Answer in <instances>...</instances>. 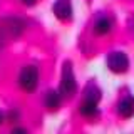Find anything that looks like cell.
<instances>
[{
  "mask_svg": "<svg viewBox=\"0 0 134 134\" xmlns=\"http://www.w3.org/2000/svg\"><path fill=\"white\" fill-rule=\"evenodd\" d=\"M37 81H39V70L35 65H27L22 69L19 75V84L25 92H32L37 87Z\"/></svg>",
  "mask_w": 134,
  "mask_h": 134,
  "instance_id": "2",
  "label": "cell"
},
{
  "mask_svg": "<svg viewBox=\"0 0 134 134\" xmlns=\"http://www.w3.org/2000/svg\"><path fill=\"white\" fill-rule=\"evenodd\" d=\"M84 99H87V100H94V102H99V99H100V92L97 87H94V86H89L86 89V96H84Z\"/></svg>",
  "mask_w": 134,
  "mask_h": 134,
  "instance_id": "9",
  "label": "cell"
},
{
  "mask_svg": "<svg viewBox=\"0 0 134 134\" xmlns=\"http://www.w3.org/2000/svg\"><path fill=\"white\" fill-rule=\"evenodd\" d=\"M77 91V84L74 79V72H72V65L70 62H65L64 69H62V81H60V94L64 97H72Z\"/></svg>",
  "mask_w": 134,
  "mask_h": 134,
  "instance_id": "1",
  "label": "cell"
},
{
  "mask_svg": "<svg viewBox=\"0 0 134 134\" xmlns=\"http://www.w3.org/2000/svg\"><path fill=\"white\" fill-rule=\"evenodd\" d=\"M54 14L62 22L70 20L72 19V3H70V0H57L54 3Z\"/></svg>",
  "mask_w": 134,
  "mask_h": 134,
  "instance_id": "4",
  "label": "cell"
},
{
  "mask_svg": "<svg viewBox=\"0 0 134 134\" xmlns=\"http://www.w3.org/2000/svg\"><path fill=\"white\" fill-rule=\"evenodd\" d=\"M119 114L122 117H131L134 116V97H126L119 104Z\"/></svg>",
  "mask_w": 134,
  "mask_h": 134,
  "instance_id": "5",
  "label": "cell"
},
{
  "mask_svg": "<svg viewBox=\"0 0 134 134\" xmlns=\"http://www.w3.org/2000/svg\"><path fill=\"white\" fill-rule=\"evenodd\" d=\"M111 25H112L111 20L106 19V17H102V19H99L97 22H96L94 30H96V34H99V35H106V34L111 32Z\"/></svg>",
  "mask_w": 134,
  "mask_h": 134,
  "instance_id": "8",
  "label": "cell"
},
{
  "mask_svg": "<svg viewBox=\"0 0 134 134\" xmlns=\"http://www.w3.org/2000/svg\"><path fill=\"white\" fill-rule=\"evenodd\" d=\"M20 2L24 3V5H27V7H30V5H34V3L37 2V0H20Z\"/></svg>",
  "mask_w": 134,
  "mask_h": 134,
  "instance_id": "10",
  "label": "cell"
},
{
  "mask_svg": "<svg viewBox=\"0 0 134 134\" xmlns=\"http://www.w3.org/2000/svg\"><path fill=\"white\" fill-rule=\"evenodd\" d=\"M2 122H3V114L0 112V124H2Z\"/></svg>",
  "mask_w": 134,
  "mask_h": 134,
  "instance_id": "11",
  "label": "cell"
},
{
  "mask_svg": "<svg viewBox=\"0 0 134 134\" xmlns=\"http://www.w3.org/2000/svg\"><path fill=\"white\" fill-rule=\"evenodd\" d=\"M107 67L116 74H122L127 70L129 60L126 57V54H122V52H111L107 55Z\"/></svg>",
  "mask_w": 134,
  "mask_h": 134,
  "instance_id": "3",
  "label": "cell"
},
{
  "mask_svg": "<svg viewBox=\"0 0 134 134\" xmlns=\"http://www.w3.org/2000/svg\"><path fill=\"white\" fill-rule=\"evenodd\" d=\"M45 106L50 111H57L59 106H60V94L57 91H49L47 96H45Z\"/></svg>",
  "mask_w": 134,
  "mask_h": 134,
  "instance_id": "6",
  "label": "cell"
},
{
  "mask_svg": "<svg viewBox=\"0 0 134 134\" xmlns=\"http://www.w3.org/2000/svg\"><path fill=\"white\" fill-rule=\"evenodd\" d=\"M79 111H81V114H82V116H86V117L96 116V114H97V102H94V100H87V99H84V102L81 104Z\"/></svg>",
  "mask_w": 134,
  "mask_h": 134,
  "instance_id": "7",
  "label": "cell"
}]
</instances>
